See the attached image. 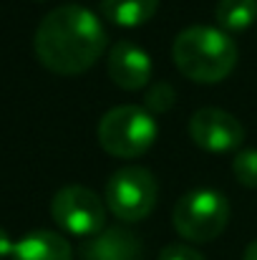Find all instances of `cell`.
I'll return each instance as SVG.
<instances>
[{
	"label": "cell",
	"instance_id": "cell-1",
	"mask_svg": "<svg viewBox=\"0 0 257 260\" xmlns=\"http://www.w3.org/2000/svg\"><path fill=\"white\" fill-rule=\"evenodd\" d=\"M38 61L58 76H79L88 71L106 48V30L93 10L79 3L53 8L38 25Z\"/></svg>",
	"mask_w": 257,
	"mask_h": 260
},
{
	"label": "cell",
	"instance_id": "cell-12",
	"mask_svg": "<svg viewBox=\"0 0 257 260\" xmlns=\"http://www.w3.org/2000/svg\"><path fill=\"white\" fill-rule=\"evenodd\" d=\"M214 20L225 33H242L257 20V0H219Z\"/></svg>",
	"mask_w": 257,
	"mask_h": 260
},
{
	"label": "cell",
	"instance_id": "cell-10",
	"mask_svg": "<svg viewBox=\"0 0 257 260\" xmlns=\"http://www.w3.org/2000/svg\"><path fill=\"white\" fill-rule=\"evenodd\" d=\"M13 260H74V248L53 230H35L15 243Z\"/></svg>",
	"mask_w": 257,
	"mask_h": 260
},
{
	"label": "cell",
	"instance_id": "cell-16",
	"mask_svg": "<svg viewBox=\"0 0 257 260\" xmlns=\"http://www.w3.org/2000/svg\"><path fill=\"white\" fill-rule=\"evenodd\" d=\"M13 250H15V243L10 240V235L0 228V260H5L8 255L13 258Z\"/></svg>",
	"mask_w": 257,
	"mask_h": 260
},
{
	"label": "cell",
	"instance_id": "cell-15",
	"mask_svg": "<svg viewBox=\"0 0 257 260\" xmlns=\"http://www.w3.org/2000/svg\"><path fill=\"white\" fill-rule=\"evenodd\" d=\"M159 260H204V255H199L192 245L171 243V245H167V248L159 253Z\"/></svg>",
	"mask_w": 257,
	"mask_h": 260
},
{
	"label": "cell",
	"instance_id": "cell-6",
	"mask_svg": "<svg viewBox=\"0 0 257 260\" xmlns=\"http://www.w3.org/2000/svg\"><path fill=\"white\" fill-rule=\"evenodd\" d=\"M53 222L79 238H93L106 228V202L84 184H68L51 200Z\"/></svg>",
	"mask_w": 257,
	"mask_h": 260
},
{
	"label": "cell",
	"instance_id": "cell-14",
	"mask_svg": "<svg viewBox=\"0 0 257 260\" xmlns=\"http://www.w3.org/2000/svg\"><path fill=\"white\" fill-rule=\"evenodd\" d=\"M144 104H146V111H159V114H167L171 106H174V88L167 81H159L146 91L144 96Z\"/></svg>",
	"mask_w": 257,
	"mask_h": 260
},
{
	"label": "cell",
	"instance_id": "cell-13",
	"mask_svg": "<svg viewBox=\"0 0 257 260\" xmlns=\"http://www.w3.org/2000/svg\"><path fill=\"white\" fill-rule=\"evenodd\" d=\"M232 174L242 187L257 189V149H240L232 162Z\"/></svg>",
	"mask_w": 257,
	"mask_h": 260
},
{
	"label": "cell",
	"instance_id": "cell-3",
	"mask_svg": "<svg viewBox=\"0 0 257 260\" xmlns=\"http://www.w3.org/2000/svg\"><path fill=\"white\" fill-rule=\"evenodd\" d=\"M98 144L116 159H136L157 142V121L144 106H116L98 121Z\"/></svg>",
	"mask_w": 257,
	"mask_h": 260
},
{
	"label": "cell",
	"instance_id": "cell-9",
	"mask_svg": "<svg viewBox=\"0 0 257 260\" xmlns=\"http://www.w3.org/2000/svg\"><path fill=\"white\" fill-rule=\"evenodd\" d=\"M84 260H141V240L124 225L103 228L81 245Z\"/></svg>",
	"mask_w": 257,
	"mask_h": 260
},
{
	"label": "cell",
	"instance_id": "cell-5",
	"mask_svg": "<svg viewBox=\"0 0 257 260\" xmlns=\"http://www.w3.org/2000/svg\"><path fill=\"white\" fill-rule=\"evenodd\" d=\"M159 187L144 167H121L106 182V207L121 222H139L157 207Z\"/></svg>",
	"mask_w": 257,
	"mask_h": 260
},
{
	"label": "cell",
	"instance_id": "cell-17",
	"mask_svg": "<svg viewBox=\"0 0 257 260\" xmlns=\"http://www.w3.org/2000/svg\"><path fill=\"white\" fill-rule=\"evenodd\" d=\"M242 260H257V240H252L247 248H245V255Z\"/></svg>",
	"mask_w": 257,
	"mask_h": 260
},
{
	"label": "cell",
	"instance_id": "cell-4",
	"mask_svg": "<svg viewBox=\"0 0 257 260\" xmlns=\"http://www.w3.org/2000/svg\"><path fill=\"white\" fill-rule=\"evenodd\" d=\"M230 222V202L222 192L199 187L179 197L171 212L174 230L189 243H212Z\"/></svg>",
	"mask_w": 257,
	"mask_h": 260
},
{
	"label": "cell",
	"instance_id": "cell-2",
	"mask_svg": "<svg viewBox=\"0 0 257 260\" xmlns=\"http://www.w3.org/2000/svg\"><path fill=\"white\" fill-rule=\"evenodd\" d=\"M171 61L189 81L217 84L232 74L237 63V46L222 28L192 25L174 38Z\"/></svg>",
	"mask_w": 257,
	"mask_h": 260
},
{
	"label": "cell",
	"instance_id": "cell-11",
	"mask_svg": "<svg viewBox=\"0 0 257 260\" xmlns=\"http://www.w3.org/2000/svg\"><path fill=\"white\" fill-rule=\"evenodd\" d=\"M159 0H101V13L106 20L121 28H139L154 18Z\"/></svg>",
	"mask_w": 257,
	"mask_h": 260
},
{
	"label": "cell",
	"instance_id": "cell-7",
	"mask_svg": "<svg viewBox=\"0 0 257 260\" xmlns=\"http://www.w3.org/2000/svg\"><path fill=\"white\" fill-rule=\"evenodd\" d=\"M189 137L199 149L212 152V154H222V152L240 149V144L245 142V129H242L240 119H235L230 111L204 106V109L192 114Z\"/></svg>",
	"mask_w": 257,
	"mask_h": 260
},
{
	"label": "cell",
	"instance_id": "cell-8",
	"mask_svg": "<svg viewBox=\"0 0 257 260\" xmlns=\"http://www.w3.org/2000/svg\"><path fill=\"white\" fill-rule=\"evenodd\" d=\"M108 76L124 91H139L152 81V58L131 41H119L108 51Z\"/></svg>",
	"mask_w": 257,
	"mask_h": 260
}]
</instances>
